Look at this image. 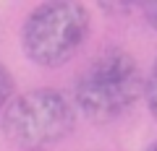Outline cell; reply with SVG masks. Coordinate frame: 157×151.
I'll use <instances>...</instances> for the list:
<instances>
[{
    "label": "cell",
    "mask_w": 157,
    "mask_h": 151,
    "mask_svg": "<svg viewBox=\"0 0 157 151\" xmlns=\"http://www.w3.org/2000/svg\"><path fill=\"white\" fill-rule=\"evenodd\" d=\"M144 96V73L128 50L107 47L73 84V110L94 125H110Z\"/></svg>",
    "instance_id": "cell-1"
},
{
    "label": "cell",
    "mask_w": 157,
    "mask_h": 151,
    "mask_svg": "<svg viewBox=\"0 0 157 151\" xmlns=\"http://www.w3.org/2000/svg\"><path fill=\"white\" fill-rule=\"evenodd\" d=\"M76 128L71 99L55 89H32L13 94L0 115V130L11 146L21 151H47Z\"/></svg>",
    "instance_id": "cell-2"
},
{
    "label": "cell",
    "mask_w": 157,
    "mask_h": 151,
    "mask_svg": "<svg viewBox=\"0 0 157 151\" xmlns=\"http://www.w3.org/2000/svg\"><path fill=\"white\" fill-rule=\"evenodd\" d=\"M92 31V16L81 3H42L21 26V50L39 68H60L76 57Z\"/></svg>",
    "instance_id": "cell-3"
},
{
    "label": "cell",
    "mask_w": 157,
    "mask_h": 151,
    "mask_svg": "<svg viewBox=\"0 0 157 151\" xmlns=\"http://www.w3.org/2000/svg\"><path fill=\"white\" fill-rule=\"evenodd\" d=\"M144 99H147V107H149V115L157 120V60L152 63L149 76L144 78Z\"/></svg>",
    "instance_id": "cell-4"
},
{
    "label": "cell",
    "mask_w": 157,
    "mask_h": 151,
    "mask_svg": "<svg viewBox=\"0 0 157 151\" xmlns=\"http://www.w3.org/2000/svg\"><path fill=\"white\" fill-rule=\"evenodd\" d=\"M13 89H16L13 76L8 73L6 65H0V115H3V110H6V104L13 99Z\"/></svg>",
    "instance_id": "cell-5"
},
{
    "label": "cell",
    "mask_w": 157,
    "mask_h": 151,
    "mask_svg": "<svg viewBox=\"0 0 157 151\" xmlns=\"http://www.w3.org/2000/svg\"><path fill=\"white\" fill-rule=\"evenodd\" d=\"M139 8H141L144 21L149 23V29L157 31V0H152V3H139Z\"/></svg>",
    "instance_id": "cell-6"
},
{
    "label": "cell",
    "mask_w": 157,
    "mask_h": 151,
    "mask_svg": "<svg viewBox=\"0 0 157 151\" xmlns=\"http://www.w3.org/2000/svg\"><path fill=\"white\" fill-rule=\"evenodd\" d=\"M144 151H157V141H155V143H149V146H147Z\"/></svg>",
    "instance_id": "cell-7"
}]
</instances>
